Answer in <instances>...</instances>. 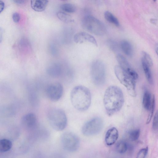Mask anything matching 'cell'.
Returning a JSON list of instances; mask_svg holds the SVG:
<instances>
[{"label":"cell","mask_w":158,"mask_h":158,"mask_svg":"<svg viewBox=\"0 0 158 158\" xmlns=\"http://www.w3.org/2000/svg\"><path fill=\"white\" fill-rule=\"evenodd\" d=\"M142 66L144 73L148 82L150 84L153 83V80L150 68L152 67L147 63L141 61Z\"/></svg>","instance_id":"obj_17"},{"label":"cell","mask_w":158,"mask_h":158,"mask_svg":"<svg viewBox=\"0 0 158 158\" xmlns=\"http://www.w3.org/2000/svg\"><path fill=\"white\" fill-rule=\"evenodd\" d=\"M83 28L87 31L98 35L105 34L106 29L104 24L95 17L87 15L83 19L81 22Z\"/></svg>","instance_id":"obj_5"},{"label":"cell","mask_w":158,"mask_h":158,"mask_svg":"<svg viewBox=\"0 0 158 158\" xmlns=\"http://www.w3.org/2000/svg\"><path fill=\"white\" fill-rule=\"evenodd\" d=\"M73 40L77 44L89 42L97 46V41L94 37L86 32H80L76 34L73 37Z\"/></svg>","instance_id":"obj_11"},{"label":"cell","mask_w":158,"mask_h":158,"mask_svg":"<svg viewBox=\"0 0 158 158\" xmlns=\"http://www.w3.org/2000/svg\"><path fill=\"white\" fill-rule=\"evenodd\" d=\"M50 49L51 53L53 55H56L58 53L57 48L54 45H51Z\"/></svg>","instance_id":"obj_32"},{"label":"cell","mask_w":158,"mask_h":158,"mask_svg":"<svg viewBox=\"0 0 158 158\" xmlns=\"http://www.w3.org/2000/svg\"><path fill=\"white\" fill-rule=\"evenodd\" d=\"M90 73L92 80L95 85H100L103 84L105 80L106 71L105 66L101 61L96 60L93 62Z\"/></svg>","instance_id":"obj_7"},{"label":"cell","mask_w":158,"mask_h":158,"mask_svg":"<svg viewBox=\"0 0 158 158\" xmlns=\"http://www.w3.org/2000/svg\"><path fill=\"white\" fill-rule=\"evenodd\" d=\"M61 9L65 12L72 13L76 10L75 6L70 3H66L62 4L60 6Z\"/></svg>","instance_id":"obj_25"},{"label":"cell","mask_w":158,"mask_h":158,"mask_svg":"<svg viewBox=\"0 0 158 158\" xmlns=\"http://www.w3.org/2000/svg\"><path fill=\"white\" fill-rule=\"evenodd\" d=\"M153 1H154V2H155L156 1V0H152Z\"/></svg>","instance_id":"obj_37"},{"label":"cell","mask_w":158,"mask_h":158,"mask_svg":"<svg viewBox=\"0 0 158 158\" xmlns=\"http://www.w3.org/2000/svg\"><path fill=\"white\" fill-rule=\"evenodd\" d=\"M5 6L4 2L0 0V13L3 10Z\"/></svg>","instance_id":"obj_33"},{"label":"cell","mask_w":158,"mask_h":158,"mask_svg":"<svg viewBox=\"0 0 158 158\" xmlns=\"http://www.w3.org/2000/svg\"><path fill=\"white\" fill-rule=\"evenodd\" d=\"M64 69L62 65L59 63H53L47 68L46 72L50 77L54 78L60 77L63 73Z\"/></svg>","instance_id":"obj_13"},{"label":"cell","mask_w":158,"mask_h":158,"mask_svg":"<svg viewBox=\"0 0 158 158\" xmlns=\"http://www.w3.org/2000/svg\"><path fill=\"white\" fill-rule=\"evenodd\" d=\"M13 1L15 3L18 4H22L24 2V0H13Z\"/></svg>","instance_id":"obj_35"},{"label":"cell","mask_w":158,"mask_h":158,"mask_svg":"<svg viewBox=\"0 0 158 158\" xmlns=\"http://www.w3.org/2000/svg\"><path fill=\"white\" fill-rule=\"evenodd\" d=\"M118 137V132L115 127L109 129L106 132L105 136V142L107 145L111 146L117 140Z\"/></svg>","instance_id":"obj_14"},{"label":"cell","mask_w":158,"mask_h":158,"mask_svg":"<svg viewBox=\"0 0 158 158\" xmlns=\"http://www.w3.org/2000/svg\"><path fill=\"white\" fill-rule=\"evenodd\" d=\"M12 147V143L9 139H3L0 140V152H5L9 151Z\"/></svg>","instance_id":"obj_20"},{"label":"cell","mask_w":158,"mask_h":158,"mask_svg":"<svg viewBox=\"0 0 158 158\" xmlns=\"http://www.w3.org/2000/svg\"><path fill=\"white\" fill-rule=\"evenodd\" d=\"M141 61L146 62L151 66L153 65V61L151 56L145 52H143L142 53Z\"/></svg>","instance_id":"obj_27"},{"label":"cell","mask_w":158,"mask_h":158,"mask_svg":"<svg viewBox=\"0 0 158 158\" xmlns=\"http://www.w3.org/2000/svg\"><path fill=\"white\" fill-rule=\"evenodd\" d=\"M71 103L75 109L80 111L87 110L91 102L90 91L82 85H77L72 90L70 95Z\"/></svg>","instance_id":"obj_2"},{"label":"cell","mask_w":158,"mask_h":158,"mask_svg":"<svg viewBox=\"0 0 158 158\" xmlns=\"http://www.w3.org/2000/svg\"><path fill=\"white\" fill-rule=\"evenodd\" d=\"M152 99L150 93L147 90L145 91L143 97L142 104L144 108L149 110L151 103Z\"/></svg>","instance_id":"obj_18"},{"label":"cell","mask_w":158,"mask_h":158,"mask_svg":"<svg viewBox=\"0 0 158 158\" xmlns=\"http://www.w3.org/2000/svg\"><path fill=\"white\" fill-rule=\"evenodd\" d=\"M151 22L153 24H155L156 22V19H152V20H151Z\"/></svg>","instance_id":"obj_36"},{"label":"cell","mask_w":158,"mask_h":158,"mask_svg":"<svg viewBox=\"0 0 158 158\" xmlns=\"http://www.w3.org/2000/svg\"><path fill=\"white\" fill-rule=\"evenodd\" d=\"M48 3V0H31V6L34 11L38 12L44 11Z\"/></svg>","instance_id":"obj_15"},{"label":"cell","mask_w":158,"mask_h":158,"mask_svg":"<svg viewBox=\"0 0 158 158\" xmlns=\"http://www.w3.org/2000/svg\"><path fill=\"white\" fill-rule=\"evenodd\" d=\"M12 19L15 23H18L20 19V15L18 13H14L12 15Z\"/></svg>","instance_id":"obj_31"},{"label":"cell","mask_w":158,"mask_h":158,"mask_svg":"<svg viewBox=\"0 0 158 158\" xmlns=\"http://www.w3.org/2000/svg\"><path fill=\"white\" fill-rule=\"evenodd\" d=\"M104 16L105 19L108 22L116 26H119L120 24L118 19L110 12L109 11H106L104 13Z\"/></svg>","instance_id":"obj_21"},{"label":"cell","mask_w":158,"mask_h":158,"mask_svg":"<svg viewBox=\"0 0 158 158\" xmlns=\"http://www.w3.org/2000/svg\"><path fill=\"white\" fill-rule=\"evenodd\" d=\"M128 148V144L124 140H120L116 144V147L117 151L121 154L125 153Z\"/></svg>","instance_id":"obj_22"},{"label":"cell","mask_w":158,"mask_h":158,"mask_svg":"<svg viewBox=\"0 0 158 158\" xmlns=\"http://www.w3.org/2000/svg\"><path fill=\"white\" fill-rule=\"evenodd\" d=\"M140 133V131L139 129L131 130L128 132V139L131 141H136L139 138Z\"/></svg>","instance_id":"obj_24"},{"label":"cell","mask_w":158,"mask_h":158,"mask_svg":"<svg viewBox=\"0 0 158 158\" xmlns=\"http://www.w3.org/2000/svg\"><path fill=\"white\" fill-rule=\"evenodd\" d=\"M148 151V148L147 147L141 149L137 154V158H144L147 155Z\"/></svg>","instance_id":"obj_29"},{"label":"cell","mask_w":158,"mask_h":158,"mask_svg":"<svg viewBox=\"0 0 158 158\" xmlns=\"http://www.w3.org/2000/svg\"><path fill=\"white\" fill-rule=\"evenodd\" d=\"M3 33V30L2 28L0 27V43L2 40Z\"/></svg>","instance_id":"obj_34"},{"label":"cell","mask_w":158,"mask_h":158,"mask_svg":"<svg viewBox=\"0 0 158 158\" xmlns=\"http://www.w3.org/2000/svg\"><path fill=\"white\" fill-rule=\"evenodd\" d=\"M103 123L99 117H95L86 122L81 128V132L85 136H90L99 133L102 129Z\"/></svg>","instance_id":"obj_8"},{"label":"cell","mask_w":158,"mask_h":158,"mask_svg":"<svg viewBox=\"0 0 158 158\" xmlns=\"http://www.w3.org/2000/svg\"><path fill=\"white\" fill-rule=\"evenodd\" d=\"M19 46L20 50L25 52L29 51L31 48L29 41L25 38H22L20 40Z\"/></svg>","instance_id":"obj_19"},{"label":"cell","mask_w":158,"mask_h":158,"mask_svg":"<svg viewBox=\"0 0 158 158\" xmlns=\"http://www.w3.org/2000/svg\"><path fill=\"white\" fill-rule=\"evenodd\" d=\"M47 118L51 126L56 131H62L67 126V117L61 109L56 108L51 109L48 113Z\"/></svg>","instance_id":"obj_3"},{"label":"cell","mask_w":158,"mask_h":158,"mask_svg":"<svg viewBox=\"0 0 158 158\" xmlns=\"http://www.w3.org/2000/svg\"><path fill=\"white\" fill-rule=\"evenodd\" d=\"M117 59L119 66L135 79H137L138 75L132 68L127 60L123 55L119 54L117 56Z\"/></svg>","instance_id":"obj_12"},{"label":"cell","mask_w":158,"mask_h":158,"mask_svg":"<svg viewBox=\"0 0 158 158\" xmlns=\"http://www.w3.org/2000/svg\"><path fill=\"white\" fill-rule=\"evenodd\" d=\"M120 46L122 51L127 56H131L133 53V49L130 43L127 40L121 41Z\"/></svg>","instance_id":"obj_16"},{"label":"cell","mask_w":158,"mask_h":158,"mask_svg":"<svg viewBox=\"0 0 158 158\" xmlns=\"http://www.w3.org/2000/svg\"><path fill=\"white\" fill-rule=\"evenodd\" d=\"M107 45L112 50L116 51L118 48V45L117 43L114 40H110L107 41Z\"/></svg>","instance_id":"obj_28"},{"label":"cell","mask_w":158,"mask_h":158,"mask_svg":"<svg viewBox=\"0 0 158 158\" xmlns=\"http://www.w3.org/2000/svg\"><path fill=\"white\" fill-rule=\"evenodd\" d=\"M60 140L63 148L67 152H74L79 148V139L76 135L72 132L64 133L61 136Z\"/></svg>","instance_id":"obj_6"},{"label":"cell","mask_w":158,"mask_h":158,"mask_svg":"<svg viewBox=\"0 0 158 158\" xmlns=\"http://www.w3.org/2000/svg\"><path fill=\"white\" fill-rule=\"evenodd\" d=\"M21 122L23 126L27 130H34L37 127V118L33 113L26 114L23 117Z\"/></svg>","instance_id":"obj_10"},{"label":"cell","mask_w":158,"mask_h":158,"mask_svg":"<svg viewBox=\"0 0 158 158\" xmlns=\"http://www.w3.org/2000/svg\"><path fill=\"white\" fill-rule=\"evenodd\" d=\"M56 15L58 18L63 22L69 23L73 21L71 16L64 12H58L56 13Z\"/></svg>","instance_id":"obj_23"},{"label":"cell","mask_w":158,"mask_h":158,"mask_svg":"<svg viewBox=\"0 0 158 158\" xmlns=\"http://www.w3.org/2000/svg\"><path fill=\"white\" fill-rule=\"evenodd\" d=\"M124 102L123 93L120 88L112 85L106 89L103 97V103L108 115L111 116L119 111Z\"/></svg>","instance_id":"obj_1"},{"label":"cell","mask_w":158,"mask_h":158,"mask_svg":"<svg viewBox=\"0 0 158 158\" xmlns=\"http://www.w3.org/2000/svg\"><path fill=\"white\" fill-rule=\"evenodd\" d=\"M64 91L62 85L60 82H56L51 83L46 87V94L51 101L56 102L62 97Z\"/></svg>","instance_id":"obj_9"},{"label":"cell","mask_w":158,"mask_h":158,"mask_svg":"<svg viewBox=\"0 0 158 158\" xmlns=\"http://www.w3.org/2000/svg\"><path fill=\"white\" fill-rule=\"evenodd\" d=\"M114 70L117 78L120 83L126 87L128 94L133 97H135V85L137 79L123 70L119 65L115 66Z\"/></svg>","instance_id":"obj_4"},{"label":"cell","mask_w":158,"mask_h":158,"mask_svg":"<svg viewBox=\"0 0 158 158\" xmlns=\"http://www.w3.org/2000/svg\"><path fill=\"white\" fill-rule=\"evenodd\" d=\"M152 128L154 131H156L158 129V112L156 111L154 117Z\"/></svg>","instance_id":"obj_30"},{"label":"cell","mask_w":158,"mask_h":158,"mask_svg":"<svg viewBox=\"0 0 158 158\" xmlns=\"http://www.w3.org/2000/svg\"><path fill=\"white\" fill-rule=\"evenodd\" d=\"M155 96L153 95L152 98L151 105L149 110V113L147 119V124H148L150 122L152 118L155 109Z\"/></svg>","instance_id":"obj_26"}]
</instances>
